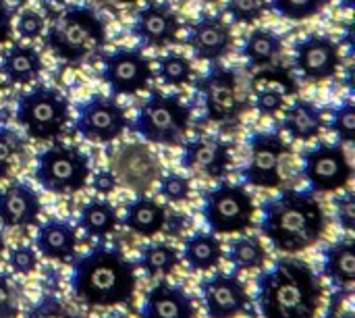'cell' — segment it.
Segmentation results:
<instances>
[{
    "label": "cell",
    "instance_id": "cell-1",
    "mask_svg": "<svg viewBox=\"0 0 355 318\" xmlns=\"http://www.w3.org/2000/svg\"><path fill=\"white\" fill-rule=\"evenodd\" d=\"M327 229L329 217L312 192L283 190L262 204L260 231L277 252H306L324 237Z\"/></svg>",
    "mask_w": 355,
    "mask_h": 318
},
{
    "label": "cell",
    "instance_id": "cell-2",
    "mask_svg": "<svg viewBox=\"0 0 355 318\" xmlns=\"http://www.w3.org/2000/svg\"><path fill=\"white\" fill-rule=\"evenodd\" d=\"M322 296L320 279L300 258H279L256 279V304L264 318H316Z\"/></svg>",
    "mask_w": 355,
    "mask_h": 318
},
{
    "label": "cell",
    "instance_id": "cell-3",
    "mask_svg": "<svg viewBox=\"0 0 355 318\" xmlns=\"http://www.w3.org/2000/svg\"><path fill=\"white\" fill-rule=\"evenodd\" d=\"M75 298L89 308H112L133 298L137 287L135 265L119 248L96 246L75 256L71 271Z\"/></svg>",
    "mask_w": 355,
    "mask_h": 318
},
{
    "label": "cell",
    "instance_id": "cell-4",
    "mask_svg": "<svg viewBox=\"0 0 355 318\" xmlns=\"http://www.w3.org/2000/svg\"><path fill=\"white\" fill-rule=\"evenodd\" d=\"M50 52L67 65H83L102 52L108 42L106 25L98 12L85 4L62 8L44 31Z\"/></svg>",
    "mask_w": 355,
    "mask_h": 318
},
{
    "label": "cell",
    "instance_id": "cell-5",
    "mask_svg": "<svg viewBox=\"0 0 355 318\" xmlns=\"http://www.w3.org/2000/svg\"><path fill=\"white\" fill-rule=\"evenodd\" d=\"M189 125L191 106H187L179 94L152 90L144 104L137 108L133 131L148 144L175 148L185 142Z\"/></svg>",
    "mask_w": 355,
    "mask_h": 318
},
{
    "label": "cell",
    "instance_id": "cell-6",
    "mask_svg": "<svg viewBox=\"0 0 355 318\" xmlns=\"http://www.w3.org/2000/svg\"><path fill=\"white\" fill-rule=\"evenodd\" d=\"M15 119L27 137L35 142H50L64 131L71 119V104L58 90L37 85L19 96Z\"/></svg>",
    "mask_w": 355,
    "mask_h": 318
},
{
    "label": "cell",
    "instance_id": "cell-7",
    "mask_svg": "<svg viewBox=\"0 0 355 318\" xmlns=\"http://www.w3.org/2000/svg\"><path fill=\"white\" fill-rule=\"evenodd\" d=\"M202 217L214 235H241L254 227L256 204L243 185L223 181L204 192Z\"/></svg>",
    "mask_w": 355,
    "mask_h": 318
},
{
    "label": "cell",
    "instance_id": "cell-8",
    "mask_svg": "<svg viewBox=\"0 0 355 318\" xmlns=\"http://www.w3.org/2000/svg\"><path fill=\"white\" fill-rule=\"evenodd\" d=\"M196 90L202 100L206 121L218 125L220 129L239 125L243 112L248 110V100L239 94L237 73L233 69L212 62L210 69L196 81Z\"/></svg>",
    "mask_w": 355,
    "mask_h": 318
},
{
    "label": "cell",
    "instance_id": "cell-9",
    "mask_svg": "<svg viewBox=\"0 0 355 318\" xmlns=\"http://www.w3.org/2000/svg\"><path fill=\"white\" fill-rule=\"evenodd\" d=\"M89 179V158L77 146L56 144L35 156V181L48 194L71 196Z\"/></svg>",
    "mask_w": 355,
    "mask_h": 318
},
{
    "label": "cell",
    "instance_id": "cell-10",
    "mask_svg": "<svg viewBox=\"0 0 355 318\" xmlns=\"http://www.w3.org/2000/svg\"><path fill=\"white\" fill-rule=\"evenodd\" d=\"M291 154V146L277 131H256L250 135V158L241 169L248 185L260 190H277L283 185V162Z\"/></svg>",
    "mask_w": 355,
    "mask_h": 318
},
{
    "label": "cell",
    "instance_id": "cell-11",
    "mask_svg": "<svg viewBox=\"0 0 355 318\" xmlns=\"http://www.w3.org/2000/svg\"><path fill=\"white\" fill-rule=\"evenodd\" d=\"M302 173L312 194L345 190L354 177L347 152L341 144H316L302 154Z\"/></svg>",
    "mask_w": 355,
    "mask_h": 318
},
{
    "label": "cell",
    "instance_id": "cell-12",
    "mask_svg": "<svg viewBox=\"0 0 355 318\" xmlns=\"http://www.w3.org/2000/svg\"><path fill=\"white\" fill-rule=\"evenodd\" d=\"M129 127L127 110L116 96L94 94L77 106L75 131L94 144H110L119 140Z\"/></svg>",
    "mask_w": 355,
    "mask_h": 318
},
{
    "label": "cell",
    "instance_id": "cell-13",
    "mask_svg": "<svg viewBox=\"0 0 355 318\" xmlns=\"http://www.w3.org/2000/svg\"><path fill=\"white\" fill-rule=\"evenodd\" d=\"M152 79V62L137 48H116L102 58V81L112 96H135L146 92Z\"/></svg>",
    "mask_w": 355,
    "mask_h": 318
},
{
    "label": "cell",
    "instance_id": "cell-14",
    "mask_svg": "<svg viewBox=\"0 0 355 318\" xmlns=\"http://www.w3.org/2000/svg\"><path fill=\"white\" fill-rule=\"evenodd\" d=\"M110 171L114 173L116 181L135 194H146L148 190H152V185H156L162 175L160 158L146 144L139 142L119 146L110 154Z\"/></svg>",
    "mask_w": 355,
    "mask_h": 318
},
{
    "label": "cell",
    "instance_id": "cell-15",
    "mask_svg": "<svg viewBox=\"0 0 355 318\" xmlns=\"http://www.w3.org/2000/svg\"><path fill=\"white\" fill-rule=\"evenodd\" d=\"M293 69L308 83H320L341 69V48L324 33H310L293 44Z\"/></svg>",
    "mask_w": 355,
    "mask_h": 318
},
{
    "label": "cell",
    "instance_id": "cell-16",
    "mask_svg": "<svg viewBox=\"0 0 355 318\" xmlns=\"http://www.w3.org/2000/svg\"><path fill=\"white\" fill-rule=\"evenodd\" d=\"M185 44L191 50L193 58L212 65L231 54L235 37L231 25L220 15L204 12L187 25Z\"/></svg>",
    "mask_w": 355,
    "mask_h": 318
},
{
    "label": "cell",
    "instance_id": "cell-17",
    "mask_svg": "<svg viewBox=\"0 0 355 318\" xmlns=\"http://www.w3.org/2000/svg\"><path fill=\"white\" fill-rule=\"evenodd\" d=\"M131 33L144 48H166L179 42L181 21L179 15L166 2H150L141 6L133 19Z\"/></svg>",
    "mask_w": 355,
    "mask_h": 318
},
{
    "label": "cell",
    "instance_id": "cell-18",
    "mask_svg": "<svg viewBox=\"0 0 355 318\" xmlns=\"http://www.w3.org/2000/svg\"><path fill=\"white\" fill-rule=\"evenodd\" d=\"M208 318H235L248 312L250 296L235 273H214L200 283Z\"/></svg>",
    "mask_w": 355,
    "mask_h": 318
},
{
    "label": "cell",
    "instance_id": "cell-19",
    "mask_svg": "<svg viewBox=\"0 0 355 318\" xmlns=\"http://www.w3.org/2000/svg\"><path fill=\"white\" fill-rule=\"evenodd\" d=\"M231 162V144L220 137H196L183 142L181 167L189 173L208 179H223L229 175Z\"/></svg>",
    "mask_w": 355,
    "mask_h": 318
},
{
    "label": "cell",
    "instance_id": "cell-20",
    "mask_svg": "<svg viewBox=\"0 0 355 318\" xmlns=\"http://www.w3.org/2000/svg\"><path fill=\"white\" fill-rule=\"evenodd\" d=\"M42 215V202L37 192L15 181L0 187V225L6 229H29L37 223Z\"/></svg>",
    "mask_w": 355,
    "mask_h": 318
},
{
    "label": "cell",
    "instance_id": "cell-21",
    "mask_svg": "<svg viewBox=\"0 0 355 318\" xmlns=\"http://www.w3.org/2000/svg\"><path fill=\"white\" fill-rule=\"evenodd\" d=\"M139 318H196V304L183 287L158 281L148 292Z\"/></svg>",
    "mask_w": 355,
    "mask_h": 318
},
{
    "label": "cell",
    "instance_id": "cell-22",
    "mask_svg": "<svg viewBox=\"0 0 355 318\" xmlns=\"http://www.w3.org/2000/svg\"><path fill=\"white\" fill-rule=\"evenodd\" d=\"M77 231L71 223L60 219H50L37 227L35 252L46 260L71 262L77 256Z\"/></svg>",
    "mask_w": 355,
    "mask_h": 318
},
{
    "label": "cell",
    "instance_id": "cell-23",
    "mask_svg": "<svg viewBox=\"0 0 355 318\" xmlns=\"http://www.w3.org/2000/svg\"><path fill=\"white\" fill-rule=\"evenodd\" d=\"M44 69L42 56L33 46L12 42L0 58V71L10 85H29Z\"/></svg>",
    "mask_w": 355,
    "mask_h": 318
},
{
    "label": "cell",
    "instance_id": "cell-24",
    "mask_svg": "<svg viewBox=\"0 0 355 318\" xmlns=\"http://www.w3.org/2000/svg\"><path fill=\"white\" fill-rule=\"evenodd\" d=\"M283 121L279 123L285 133H289L291 140L310 142L316 140L324 129V112L320 106H316L310 100L297 98L293 104L283 108Z\"/></svg>",
    "mask_w": 355,
    "mask_h": 318
},
{
    "label": "cell",
    "instance_id": "cell-25",
    "mask_svg": "<svg viewBox=\"0 0 355 318\" xmlns=\"http://www.w3.org/2000/svg\"><path fill=\"white\" fill-rule=\"evenodd\" d=\"M322 275L337 290H352L355 281V242L341 237L322 250Z\"/></svg>",
    "mask_w": 355,
    "mask_h": 318
},
{
    "label": "cell",
    "instance_id": "cell-26",
    "mask_svg": "<svg viewBox=\"0 0 355 318\" xmlns=\"http://www.w3.org/2000/svg\"><path fill=\"white\" fill-rule=\"evenodd\" d=\"M164 219H166V208L154 198L139 194L135 200H131L125 206L123 225L141 237H154L156 233L162 231Z\"/></svg>",
    "mask_w": 355,
    "mask_h": 318
},
{
    "label": "cell",
    "instance_id": "cell-27",
    "mask_svg": "<svg viewBox=\"0 0 355 318\" xmlns=\"http://www.w3.org/2000/svg\"><path fill=\"white\" fill-rule=\"evenodd\" d=\"M181 258L193 273H206L220 265L223 260V244L220 240L210 231H198L183 242Z\"/></svg>",
    "mask_w": 355,
    "mask_h": 318
},
{
    "label": "cell",
    "instance_id": "cell-28",
    "mask_svg": "<svg viewBox=\"0 0 355 318\" xmlns=\"http://www.w3.org/2000/svg\"><path fill=\"white\" fill-rule=\"evenodd\" d=\"M283 48H285L283 37L277 31L258 27L252 33H248V37L243 40L241 56L245 58L250 69L268 67L283 54Z\"/></svg>",
    "mask_w": 355,
    "mask_h": 318
},
{
    "label": "cell",
    "instance_id": "cell-29",
    "mask_svg": "<svg viewBox=\"0 0 355 318\" xmlns=\"http://www.w3.org/2000/svg\"><path fill=\"white\" fill-rule=\"evenodd\" d=\"M77 225L87 237L102 240L116 229L119 215H116V208L108 200L92 198L81 206L79 217H77Z\"/></svg>",
    "mask_w": 355,
    "mask_h": 318
},
{
    "label": "cell",
    "instance_id": "cell-30",
    "mask_svg": "<svg viewBox=\"0 0 355 318\" xmlns=\"http://www.w3.org/2000/svg\"><path fill=\"white\" fill-rule=\"evenodd\" d=\"M179 265H181V252L166 242H150L139 250L137 267L148 277H156V275L166 277L173 271H177Z\"/></svg>",
    "mask_w": 355,
    "mask_h": 318
},
{
    "label": "cell",
    "instance_id": "cell-31",
    "mask_svg": "<svg viewBox=\"0 0 355 318\" xmlns=\"http://www.w3.org/2000/svg\"><path fill=\"white\" fill-rule=\"evenodd\" d=\"M227 258L235 271H260L266 265V248L254 235H241L229 244Z\"/></svg>",
    "mask_w": 355,
    "mask_h": 318
},
{
    "label": "cell",
    "instance_id": "cell-32",
    "mask_svg": "<svg viewBox=\"0 0 355 318\" xmlns=\"http://www.w3.org/2000/svg\"><path fill=\"white\" fill-rule=\"evenodd\" d=\"M156 75L168 87H183L193 79V65L181 52H166L158 58Z\"/></svg>",
    "mask_w": 355,
    "mask_h": 318
},
{
    "label": "cell",
    "instance_id": "cell-33",
    "mask_svg": "<svg viewBox=\"0 0 355 318\" xmlns=\"http://www.w3.org/2000/svg\"><path fill=\"white\" fill-rule=\"evenodd\" d=\"M21 160H25V140L15 129L0 125V179L10 177Z\"/></svg>",
    "mask_w": 355,
    "mask_h": 318
},
{
    "label": "cell",
    "instance_id": "cell-34",
    "mask_svg": "<svg viewBox=\"0 0 355 318\" xmlns=\"http://www.w3.org/2000/svg\"><path fill=\"white\" fill-rule=\"evenodd\" d=\"M329 0H270L268 8L289 21H306L324 10Z\"/></svg>",
    "mask_w": 355,
    "mask_h": 318
},
{
    "label": "cell",
    "instance_id": "cell-35",
    "mask_svg": "<svg viewBox=\"0 0 355 318\" xmlns=\"http://www.w3.org/2000/svg\"><path fill=\"white\" fill-rule=\"evenodd\" d=\"M225 10L233 23L252 25L268 10V0H225Z\"/></svg>",
    "mask_w": 355,
    "mask_h": 318
},
{
    "label": "cell",
    "instance_id": "cell-36",
    "mask_svg": "<svg viewBox=\"0 0 355 318\" xmlns=\"http://www.w3.org/2000/svg\"><path fill=\"white\" fill-rule=\"evenodd\" d=\"M331 129L343 142L352 144L355 140V104L354 100H343L331 110Z\"/></svg>",
    "mask_w": 355,
    "mask_h": 318
},
{
    "label": "cell",
    "instance_id": "cell-37",
    "mask_svg": "<svg viewBox=\"0 0 355 318\" xmlns=\"http://www.w3.org/2000/svg\"><path fill=\"white\" fill-rule=\"evenodd\" d=\"M158 194H160V198H164L171 204H181V202L189 200L191 183L181 173H166V175H160V179H158Z\"/></svg>",
    "mask_w": 355,
    "mask_h": 318
},
{
    "label": "cell",
    "instance_id": "cell-38",
    "mask_svg": "<svg viewBox=\"0 0 355 318\" xmlns=\"http://www.w3.org/2000/svg\"><path fill=\"white\" fill-rule=\"evenodd\" d=\"M25 318H81L75 310H71L56 296H42L29 310Z\"/></svg>",
    "mask_w": 355,
    "mask_h": 318
},
{
    "label": "cell",
    "instance_id": "cell-39",
    "mask_svg": "<svg viewBox=\"0 0 355 318\" xmlns=\"http://www.w3.org/2000/svg\"><path fill=\"white\" fill-rule=\"evenodd\" d=\"M8 267L17 275H29L37 269V252L27 244H19L8 252Z\"/></svg>",
    "mask_w": 355,
    "mask_h": 318
},
{
    "label": "cell",
    "instance_id": "cell-40",
    "mask_svg": "<svg viewBox=\"0 0 355 318\" xmlns=\"http://www.w3.org/2000/svg\"><path fill=\"white\" fill-rule=\"evenodd\" d=\"M333 206H335V217H337V223L343 231L352 233L355 229V196L352 190H343V194H339L335 200H333Z\"/></svg>",
    "mask_w": 355,
    "mask_h": 318
},
{
    "label": "cell",
    "instance_id": "cell-41",
    "mask_svg": "<svg viewBox=\"0 0 355 318\" xmlns=\"http://www.w3.org/2000/svg\"><path fill=\"white\" fill-rule=\"evenodd\" d=\"M12 25H15L17 33L23 40H35V37L44 35V31H46V19L40 12H35V10H23V12H19L17 21Z\"/></svg>",
    "mask_w": 355,
    "mask_h": 318
},
{
    "label": "cell",
    "instance_id": "cell-42",
    "mask_svg": "<svg viewBox=\"0 0 355 318\" xmlns=\"http://www.w3.org/2000/svg\"><path fill=\"white\" fill-rule=\"evenodd\" d=\"M17 315H19L17 287L8 275L0 273V318H17Z\"/></svg>",
    "mask_w": 355,
    "mask_h": 318
},
{
    "label": "cell",
    "instance_id": "cell-43",
    "mask_svg": "<svg viewBox=\"0 0 355 318\" xmlns=\"http://www.w3.org/2000/svg\"><path fill=\"white\" fill-rule=\"evenodd\" d=\"M116 187H119V181L110 169H102L92 177V190L98 196H110Z\"/></svg>",
    "mask_w": 355,
    "mask_h": 318
},
{
    "label": "cell",
    "instance_id": "cell-44",
    "mask_svg": "<svg viewBox=\"0 0 355 318\" xmlns=\"http://www.w3.org/2000/svg\"><path fill=\"white\" fill-rule=\"evenodd\" d=\"M12 37V8L6 0H0V44Z\"/></svg>",
    "mask_w": 355,
    "mask_h": 318
},
{
    "label": "cell",
    "instance_id": "cell-45",
    "mask_svg": "<svg viewBox=\"0 0 355 318\" xmlns=\"http://www.w3.org/2000/svg\"><path fill=\"white\" fill-rule=\"evenodd\" d=\"M189 225V221H187V217L185 215H181V212H166V219H164V227H162V231L166 229V233L168 235H173V237H179L183 231H185V227Z\"/></svg>",
    "mask_w": 355,
    "mask_h": 318
},
{
    "label": "cell",
    "instance_id": "cell-46",
    "mask_svg": "<svg viewBox=\"0 0 355 318\" xmlns=\"http://www.w3.org/2000/svg\"><path fill=\"white\" fill-rule=\"evenodd\" d=\"M339 2V6L343 8V10H352L355 4V0H337Z\"/></svg>",
    "mask_w": 355,
    "mask_h": 318
},
{
    "label": "cell",
    "instance_id": "cell-47",
    "mask_svg": "<svg viewBox=\"0 0 355 318\" xmlns=\"http://www.w3.org/2000/svg\"><path fill=\"white\" fill-rule=\"evenodd\" d=\"M4 250H6V244H4V235H2V231H0V258H2V254H4Z\"/></svg>",
    "mask_w": 355,
    "mask_h": 318
},
{
    "label": "cell",
    "instance_id": "cell-48",
    "mask_svg": "<svg viewBox=\"0 0 355 318\" xmlns=\"http://www.w3.org/2000/svg\"><path fill=\"white\" fill-rule=\"evenodd\" d=\"M46 2H50V4H64L67 0H46Z\"/></svg>",
    "mask_w": 355,
    "mask_h": 318
},
{
    "label": "cell",
    "instance_id": "cell-49",
    "mask_svg": "<svg viewBox=\"0 0 355 318\" xmlns=\"http://www.w3.org/2000/svg\"><path fill=\"white\" fill-rule=\"evenodd\" d=\"M112 2H125V4H133V2H139V0H112Z\"/></svg>",
    "mask_w": 355,
    "mask_h": 318
},
{
    "label": "cell",
    "instance_id": "cell-50",
    "mask_svg": "<svg viewBox=\"0 0 355 318\" xmlns=\"http://www.w3.org/2000/svg\"><path fill=\"white\" fill-rule=\"evenodd\" d=\"M200 2H216V0H200Z\"/></svg>",
    "mask_w": 355,
    "mask_h": 318
}]
</instances>
